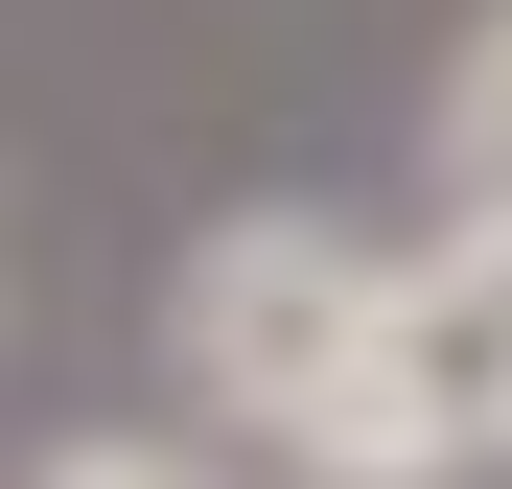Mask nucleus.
<instances>
[{
	"label": "nucleus",
	"mask_w": 512,
	"mask_h": 489,
	"mask_svg": "<svg viewBox=\"0 0 512 489\" xmlns=\"http://www.w3.org/2000/svg\"><path fill=\"white\" fill-rule=\"evenodd\" d=\"M280 466H326V489H489L512 466V257L489 233H443V257L373 280V350H350V396Z\"/></svg>",
	"instance_id": "obj_2"
},
{
	"label": "nucleus",
	"mask_w": 512,
	"mask_h": 489,
	"mask_svg": "<svg viewBox=\"0 0 512 489\" xmlns=\"http://www.w3.org/2000/svg\"><path fill=\"white\" fill-rule=\"evenodd\" d=\"M443 233H489V257H512V0L443 47Z\"/></svg>",
	"instance_id": "obj_3"
},
{
	"label": "nucleus",
	"mask_w": 512,
	"mask_h": 489,
	"mask_svg": "<svg viewBox=\"0 0 512 489\" xmlns=\"http://www.w3.org/2000/svg\"><path fill=\"white\" fill-rule=\"evenodd\" d=\"M373 233L326 210H210L187 257H163V396H187V443H303L326 396H350L373 350Z\"/></svg>",
	"instance_id": "obj_1"
}]
</instances>
